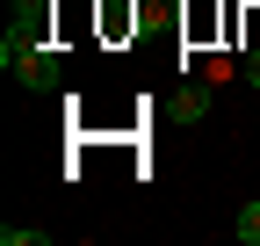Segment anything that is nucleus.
<instances>
[{
  "mask_svg": "<svg viewBox=\"0 0 260 246\" xmlns=\"http://www.w3.org/2000/svg\"><path fill=\"white\" fill-rule=\"evenodd\" d=\"M0 66H8L22 87H58V51H51V29H44L37 8H29L8 37H0Z\"/></svg>",
  "mask_w": 260,
  "mask_h": 246,
  "instance_id": "obj_1",
  "label": "nucleus"
},
{
  "mask_svg": "<svg viewBox=\"0 0 260 246\" xmlns=\"http://www.w3.org/2000/svg\"><path fill=\"white\" fill-rule=\"evenodd\" d=\"M174 116H181V123H203V116H210V87H203V80H195V87H181Z\"/></svg>",
  "mask_w": 260,
  "mask_h": 246,
  "instance_id": "obj_2",
  "label": "nucleus"
},
{
  "mask_svg": "<svg viewBox=\"0 0 260 246\" xmlns=\"http://www.w3.org/2000/svg\"><path fill=\"white\" fill-rule=\"evenodd\" d=\"M0 246H51L44 225H0Z\"/></svg>",
  "mask_w": 260,
  "mask_h": 246,
  "instance_id": "obj_3",
  "label": "nucleus"
},
{
  "mask_svg": "<svg viewBox=\"0 0 260 246\" xmlns=\"http://www.w3.org/2000/svg\"><path fill=\"white\" fill-rule=\"evenodd\" d=\"M239 239H246V246H260V203H246V210H239Z\"/></svg>",
  "mask_w": 260,
  "mask_h": 246,
  "instance_id": "obj_4",
  "label": "nucleus"
},
{
  "mask_svg": "<svg viewBox=\"0 0 260 246\" xmlns=\"http://www.w3.org/2000/svg\"><path fill=\"white\" fill-rule=\"evenodd\" d=\"M246 73H253V87H260V51H253V58H246Z\"/></svg>",
  "mask_w": 260,
  "mask_h": 246,
  "instance_id": "obj_5",
  "label": "nucleus"
},
{
  "mask_svg": "<svg viewBox=\"0 0 260 246\" xmlns=\"http://www.w3.org/2000/svg\"><path fill=\"white\" fill-rule=\"evenodd\" d=\"M15 8H44V0H15Z\"/></svg>",
  "mask_w": 260,
  "mask_h": 246,
  "instance_id": "obj_6",
  "label": "nucleus"
}]
</instances>
